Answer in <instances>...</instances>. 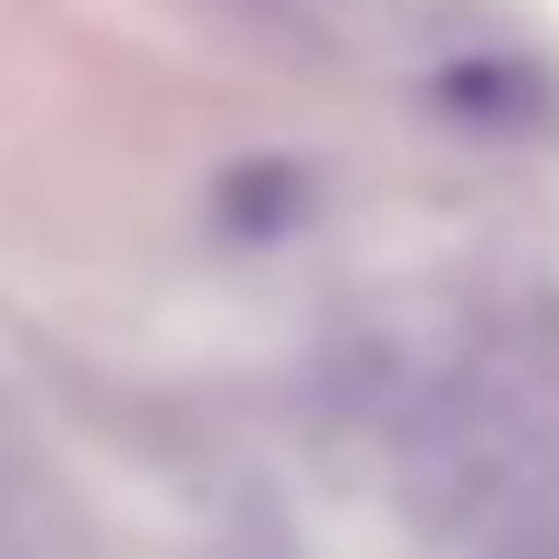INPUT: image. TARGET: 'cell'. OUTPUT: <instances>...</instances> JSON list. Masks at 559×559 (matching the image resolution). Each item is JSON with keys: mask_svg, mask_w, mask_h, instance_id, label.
Wrapping results in <instances>:
<instances>
[{"mask_svg": "<svg viewBox=\"0 0 559 559\" xmlns=\"http://www.w3.org/2000/svg\"><path fill=\"white\" fill-rule=\"evenodd\" d=\"M475 559H559V507H528V518H507L497 538H475Z\"/></svg>", "mask_w": 559, "mask_h": 559, "instance_id": "cell-3", "label": "cell"}, {"mask_svg": "<svg viewBox=\"0 0 559 559\" xmlns=\"http://www.w3.org/2000/svg\"><path fill=\"white\" fill-rule=\"evenodd\" d=\"M222 11H243V22L285 32V43H338V32H370L380 11H402V0H222Z\"/></svg>", "mask_w": 559, "mask_h": 559, "instance_id": "cell-2", "label": "cell"}, {"mask_svg": "<svg viewBox=\"0 0 559 559\" xmlns=\"http://www.w3.org/2000/svg\"><path fill=\"white\" fill-rule=\"evenodd\" d=\"M0 559H106L85 497L63 486L53 443L32 433V412L0 391Z\"/></svg>", "mask_w": 559, "mask_h": 559, "instance_id": "cell-1", "label": "cell"}]
</instances>
